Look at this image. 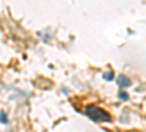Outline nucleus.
Instances as JSON below:
<instances>
[{"label":"nucleus","instance_id":"f257e3e1","mask_svg":"<svg viewBox=\"0 0 146 132\" xmlns=\"http://www.w3.org/2000/svg\"><path fill=\"white\" fill-rule=\"evenodd\" d=\"M85 113L94 122H111V116L98 106H94V104L86 106L85 107Z\"/></svg>","mask_w":146,"mask_h":132},{"label":"nucleus","instance_id":"f03ea898","mask_svg":"<svg viewBox=\"0 0 146 132\" xmlns=\"http://www.w3.org/2000/svg\"><path fill=\"white\" fill-rule=\"evenodd\" d=\"M117 84L121 87V88H127V87H130V79L126 76V75H120L118 78H117Z\"/></svg>","mask_w":146,"mask_h":132},{"label":"nucleus","instance_id":"7ed1b4c3","mask_svg":"<svg viewBox=\"0 0 146 132\" xmlns=\"http://www.w3.org/2000/svg\"><path fill=\"white\" fill-rule=\"evenodd\" d=\"M0 122H2V123H7L9 122V119H7V116H6V113H0Z\"/></svg>","mask_w":146,"mask_h":132},{"label":"nucleus","instance_id":"20e7f679","mask_svg":"<svg viewBox=\"0 0 146 132\" xmlns=\"http://www.w3.org/2000/svg\"><path fill=\"white\" fill-rule=\"evenodd\" d=\"M118 97H120L121 100H129V94H127V92H124V91H120Z\"/></svg>","mask_w":146,"mask_h":132},{"label":"nucleus","instance_id":"39448f33","mask_svg":"<svg viewBox=\"0 0 146 132\" xmlns=\"http://www.w3.org/2000/svg\"><path fill=\"white\" fill-rule=\"evenodd\" d=\"M104 78H105L107 81H111V79L114 78V74H113V72H107V74L104 75Z\"/></svg>","mask_w":146,"mask_h":132}]
</instances>
